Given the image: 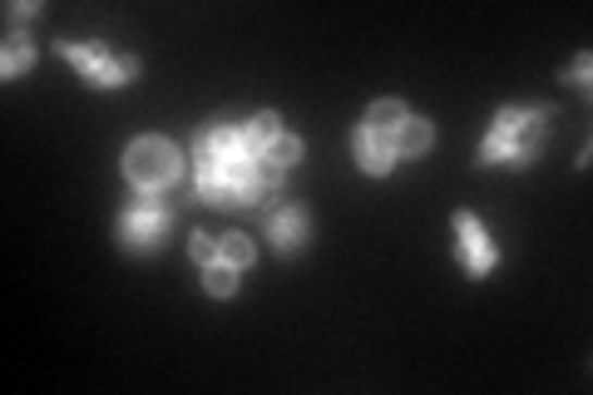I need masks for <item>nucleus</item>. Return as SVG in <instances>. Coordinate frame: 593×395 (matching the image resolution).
I'll use <instances>...</instances> for the list:
<instances>
[{
  "mask_svg": "<svg viewBox=\"0 0 593 395\" xmlns=\"http://www.w3.org/2000/svg\"><path fill=\"white\" fill-rule=\"evenodd\" d=\"M194 188L218 208H272L282 188V169L248 139V128L208 124L194 134Z\"/></svg>",
  "mask_w": 593,
  "mask_h": 395,
  "instance_id": "1",
  "label": "nucleus"
},
{
  "mask_svg": "<svg viewBox=\"0 0 593 395\" xmlns=\"http://www.w3.org/2000/svg\"><path fill=\"white\" fill-rule=\"evenodd\" d=\"M549 114L544 104H509L495 114L485 144H480V163H505V169H524L540 159L544 134H549Z\"/></svg>",
  "mask_w": 593,
  "mask_h": 395,
  "instance_id": "2",
  "label": "nucleus"
},
{
  "mask_svg": "<svg viewBox=\"0 0 593 395\" xmlns=\"http://www.w3.org/2000/svg\"><path fill=\"white\" fill-rule=\"evenodd\" d=\"M184 159L163 134H144L124 149V178L134 183V193H163L169 183H178Z\"/></svg>",
  "mask_w": 593,
  "mask_h": 395,
  "instance_id": "3",
  "label": "nucleus"
},
{
  "mask_svg": "<svg viewBox=\"0 0 593 395\" xmlns=\"http://www.w3.org/2000/svg\"><path fill=\"white\" fill-rule=\"evenodd\" d=\"M60 54H65V60L75 64L95 89H119V85H129V79L139 75V60H134V54H109V50H99V45L65 40L60 45Z\"/></svg>",
  "mask_w": 593,
  "mask_h": 395,
  "instance_id": "4",
  "label": "nucleus"
},
{
  "mask_svg": "<svg viewBox=\"0 0 593 395\" xmlns=\"http://www.w3.org/2000/svg\"><path fill=\"white\" fill-rule=\"evenodd\" d=\"M169 203H159L153 193H139L124 213H119V237H124V247H134V252H153V247L169 237Z\"/></svg>",
  "mask_w": 593,
  "mask_h": 395,
  "instance_id": "5",
  "label": "nucleus"
},
{
  "mask_svg": "<svg viewBox=\"0 0 593 395\" xmlns=\"http://www.w3.org/2000/svg\"><path fill=\"white\" fill-rule=\"evenodd\" d=\"M455 237H460V257H465V272H470V277H485L499 262V247H495V237H490V227L474 213H465V208L455 213Z\"/></svg>",
  "mask_w": 593,
  "mask_h": 395,
  "instance_id": "6",
  "label": "nucleus"
},
{
  "mask_svg": "<svg viewBox=\"0 0 593 395\" xmlns=\"http://www.w3.org/2000/svg\"><path fill=\"white\" fill-rule=\"evenodd\" d=\"M351 153H356V169L371 173V178H386V173L396 169V144H391V134H381V128H371V124L351 128Z\"/></svg>",
  "mask_w": 593,
  "mask_h": 395,
  "instance_id": "7",
  "label": "nucleus"
},
{
  "mask_svg": "<svg viewBox=\"0 0 593 395\" xmlns=\"http://www.w3.org/2000/svg\"><path fill=\"white\" fill-rule=\"evenodd\" d=\"M268 237H272V247H277L282 257L302 252V243H307V213L297 203H292V208H272V213H268Z\"/></svg>",
  "mask_w": 593,
  "mask_h": 395,
  "instance_id": "8",
  "label": "nucleus"
},
{
  "mask_svg": "<svg viewBox=\"0 0 593 395\" xmlns=\"http://www.w3.org/2000/svg\"><path fill=\"white\" fill-rule=\"evenodd\" d=\"M391 144H396V159H421V153H431L435 144V128L425 114H406L400 119V128L391 134Z\"/></svg>",
  "mask_w": 593,
  "mask_h": 395,
  "instance_id": "9",
  "label": "nucleus"
},
{
  "mask_svg": "<svg viewBox=\"0 0 593 395\" xmlns=\"http://www.w3.org/2000/svg\"><path fill=\"white\" fill-rule=\"evenodd\" d=\"M30 64H35L30 35H5V50H0V75H5V79H21Z\"/></svg>",
  "mask_w": 593,
  "mask_h": 395,
  "instance_id": "10",
  "label": "nucleus"
},
{
  "mask_svg": "<svg viewBox=\"0 0 593 395\" xmlns=\"http://www.w3.org/2000/svg\"><path fill=\"white\" fill-rule=\"evenodd\" d=\"M410 109L400 104V99H376V104L367 109V119H361V124H371V128H381V134H396L400 128V119H406Z\"/></svg>",
  "mask_w": 593,
  "mask_h": 395,
  "instance_id": "11",
  "label": "nucleus"
},
{
  "mask_svg": "<svg viewBox=\"0 0 593 395\" xmlns=\"http://www.w3.org/2000/svg\"><path fill=\"white\" fill-rule=\"evenodd\" d=\"M218 262H227V268L243 272L252 262V243L243 233H223V237H218Z\"/></svg>",
  "mask_w": 593,
  "mask_h": 395,
  "instance_id": "12",
  "label": "nucleus"
},
{
  "mask_svg": "<svg viewBox=\"0 0 593 395\" xmlns=\"http://www.w3.org/2000/svg\"><path fill=\"white\" fill-rule=\"evenodd\" d=\"M203 292L208 297H233L237 292V268H227V262H208L203 268Z\"/></svg>",
  "mask_w": 593,
  "mask_h": 395,
  "instance_id": "13",
  "label": "nucleus"
},
{
  "mask_svg": "<svg viewBox=\"0 0 593 395\" xmlns=\"http://www.w3.org/2000/svg\"><path fill=\"white\" fill-rule=\"evenodd\" d=\"M268 159H272V163H277V169H282V173H287V169H292V163L302 159V139H297V134H287V128H282L277 139H272V144H268Z\"/></svg>",
  "mask_w": 593,
  "mask_h": 395,
  "instance_id": "14",
  "label": "nucleus"
},
{
  "mask_svg": "<svg viewBox=\"0 0 593 395\" xmlns=\"http://www.w3.org/2000/svg\"><path fill=\"white\" fill-rule=\"evenodd\" d=\"M188 252H194L198 268H208V262H218V237L213 233H194V243H188Z\"/></svg>",
  "mask_w": 593,
  "mask_h": 395,
  "instance_id": "15",
  "label": "nucleus"
},
{
  "mask_svg": "<svg viewBox=\"0 0 593 395\" xmlns=\"http://www.w3.org/2000/svg\"><path fill=\"white\" fill-rule=\"evenodd\" d=\"M589 70H593V54L583 50L579 60H573L569 70H564V79H569V85H579V89H589Z\"/></svg>",
  "mask_w": 593,
  "mask_h": 395,
  "instance_id": "16",
  "label": "nucleus"
},
{
  "mask_svg": "<svg viewBox=\"0 0 593 395\" xmlns=\"http://www.w3.org/2000/svg\"><path fill=\"white\" fill-rule=\"evenodd\" d=\"M35 11H40L35 0H11V21H25V15H35Z\"/></svg>",
  "mask_w": 593,
  "mask_h": 395,
  "instance_id": "17",
  "label": "nucleus"
}]
</instances>
